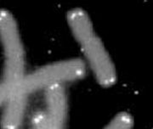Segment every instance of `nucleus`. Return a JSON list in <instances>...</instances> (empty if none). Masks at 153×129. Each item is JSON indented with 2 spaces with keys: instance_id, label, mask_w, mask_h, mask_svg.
Returning <instances> with one entry per match:
<instances>
[{
  "instance_id": "f257e3e1",
  "label": "nucleus",
  "mask_w": 153,
  "mask_h": 129,
  "mask_svg": "<svg viewBox=\"0 0 153 129\" xmlns=\"http://www.w3.org/2000/svg\"><path fill=\"white\" fill-rule=\"evenodd\" d=\"M0 43L4 53V70L0 79V106L18 90L26 73V52L19 26L13 14L0 9Z\"/></svg>"
},
{
  "instance_id": "f03ea898",
  "label": "nucleus",
  "mask_w": 153,
  "mask_h": 129,
  "mask_svg": "<svg viewBox=\"0 0 153 129\" xmlns=\"http://www.w3.org/2000/svg\"><path fill=\"white\" fill-rule=\"evenodd\" d=\"M86 73V64L82 59H70L40 67L25 76L21 89L26 94L46 89L55 85L79 80Z\"/></svg>"
},
{
  "instance_id": "7ed1b4c3",
  "label": "nucleus",
  "mask_w": 153,
  "mask_h": 129,
  "mask_svg": "<svg viewBox=\"0 0 153 129\" xmlns=\"http://www.w3.org/2000/svg\"><path fill=\"white\" fill-rule=\"evenodd\" d=\"M79 44L97 82L103 87L112 86L117 81L114 63L96 32Z\"/></svg>"
},
{
  "instance_id": "20e7f679",
  "label": "nucleus",
  "mask_w": 153,
  "mask_h": 129,
  "mask_svg": "<svg viewBox=\"0 0 153 129\" xmlns=\"http://www.w3.org/2000/svg\"><path fill=\"white\" fill-rule=\"evenodd\" d=\"M27 94L18 89L4 105L1 126L3 129H21L27 106Z\"/></svg>"
},
{
  "instance_id": "39448f33",
  "label": "nucleus",
  "mask_w": 153,
  "mask_h": 129,
  "mask_svg": "<svg viewBox=\"0 0 153 129\" xmlns=\"http://www.w3.org/2000/svg\"><path fill=\"white\" fill-rule=\"evenodd\" d=\"M46 114L50 120L64 128L67 116V97L63 85H55L45 89Z\"/></svg>"
},
{
  "instance_id": "423d86ee",
  "label": "nucleus",
  "mask_w": 153,
  "mask_h": 129,
  "mask_svg": "<svg viewBox=\"0 0 153 129\" xmlns=\"http://www.w3.org/2000/svg\"><path fill=\"white\" fill-rule=\"evenodd\" d=\"M67 22L74 38L78 43L95 33L90 17L81 8H74L68 12Z\"/></svg>"
},
{
  "instance_id": "0eeeda50",
  "label": "nucleus",
  "mask_w": 153,
  "mask_h": 129,
  "mask_svg": "<svg viewBox=\"0 0 153 129\" xmlns=\"http://www.w3.org/2000/svg\"><path fill=\"white\" fill-rule=\"evenodd\" d=\"M31 129H64L55 124L45 111H38L33 115Z\"/></svg>"
},
{
  "instance_id": "6e6552de",
  "label": "nucleus",
  "mask_w": 153,
  "mask_h": 129,
  "mask_svg": "<svg viewBox=\"0 0 153 129\" xmlns=\"http://www.w3.org/2000/svg\"><path fill=\"white\" fill-rule=\"evenodd\" d=\"M134 121L132 116L127 112L117 114L104 129H132Z\"/></svg>"
}]
</instances>
